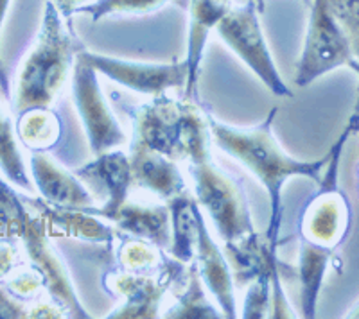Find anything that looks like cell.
Here are the masks:
<instances>
[{
  "label": "cell",
  "mask_w": 359,
  "mask_h": 319,
  "mask_svg": "<svg viewBox=\"0 0 359 319\" xmlns=\"http://www.w3.org/2000/svg\"><path fill=\"white\" fill-rule=\"evenodd\" d=\"M277 108L271 110L268 119L262 120L259 126L233 127L216 120L212 115H207L210 139L216 142L217 148L241 162L253 176L264 185L271 201V219L268 226V237L278 242L282 226V187L290 178L302 176L309 178L314 183L322 180V172L329 162V153L316 162H300L291 158L277 143L273 136V124Z\"/></svg>",
  "instance_id": "cell-1"
},
{
  "label": "cell",
  "mask_w": 359,
  "mask_h": 319,
  "mask_svg": "<svg viewBox=\"0 0 359 319\" xmlns=\"http://www.w3.org/2000/svg\"><path fill=\"white\" fill-rule=\"evenodd\" d=\"M81 49L65 27V18L47 0L36 40L18 70L13 113L53 106L72 72L76 54Z\"/></svg>",
  "instance_id": "cell-2"
},
{
  "label": "cell",
  "mask_w": 359,
  "mask_h": 319,
  "mask_svg": "<svg viewBox=\"0 0 359 319\" xmlns=\"http://www.w3.org/2000/svg\"><path fill=\"white\" fill-rule=\"evenodd\" d=\"M133 140L146 148L180 162L189 160L198 164L210 158V132L207 115L196 101L169 97L168 94L153 95V101L131 111Z\"/></svg>",
  "instance_id": "cell-3"
},
{
  "label": "cell",
  "mask_w": 359,
  "mask_h": 319,
  "mask_svg": "<svg viewBox=\"0 0 359 319\" xmlns=\"http://www.w3.org/2000/svg\"><path fill=\"white\" fill-rule=\"evenodd\" d=\"M200 208L210 215L223 242H232L253 232L252 212L245 190L212 160L189 165Z\"/></svg>",
  "instance_id": "cell-4"
},
{
  "label": "cell",
  "mask_w": 359,
  "mask_h": 319,
  "mask_svg": "<svg viewBox=\"0 0 359 319\" xmlns=\"http://www.w3.org/2000/svg\"><path fill=\"white\" fill-rule=\"evenodd\" d=\"M262 8V0H246L245 4L233 6L229 15L219 22L216 31L221 40L268 86L271 94L278 97H293L290 86L278 74L266 43L261 25Z\"/></svg>",
  "instance_id": "cell-5"
},
{
  "label": "cell",
  "mask_w": 359,
  "mask_h": 319,
  "mask_svg": "<svg viewBox=\"0 0 359 319\" xmlns=\"http://www.w3.org/2000/svg\"><path fill=\"white\" fill-rule=\"evenodd\" d=\"M309 9L306 41L294 78L297 86H307L327 72L347 65L354 57L351 41L336 22L327 0H313Z\"/></svg>",
  "instance_id": "cell-6"
},
{
  "label": "cell",
  "mask_w": 359,
  "mask_h": 319,
  "mask_svg": "<svg viewBox=\"0 0 359 319\" xmlns=\"http://www.w3.org/2000/svg\"><path fill=\"white\" fill-rule=\"evenodd\" d=\"M72 95L85 126L92 155L97 156L101 153L111 151L126 140L99 88L95 69H92L79 56V52L76 54L72 66Z\"/></svg>",
  "instance_id": "cell-7"
},
{
  "label": "cell",
  "mask_w": 359,
  "mask_h": 319,
  "mask_svg": "<svg viewBox=\"0 0 359 319\" xmlns=\"http://www.w3.org/2000/svg\"><path fill=\"white\" fill-rule=\"evenodd\" d=\"M184 262L165 257L158 276L144 273H118L104 274V285L118 295L124 303L108 314L111 319H151L158 318V309L165 292L172 283L178 282L184 273Z\"/></svg>",
  "instance_id": "cell-8"
},
{
  "label": "cell",
  "mask_w": 359,
  "mask_h": 319,
  "mask_svg": "<svg viewBox=\"0 0 359 319\" xmlns=\"http://www.w3.org/2000/svg\"><path fill=\"white\" fill-rule=\"evenodd\" d=\"M79 56L92 69H95V72H101L111 81L139 94L158 95L172 88L184 92L187 86L189 66L185 59H175L172 63H160V65L158 63H135L90 52L85 49L79 50Z\"/></svg>",
  "instance_id": "cell-9"
},
{
  "label": "cell",
  "mask_w": 359,
  "mask_h": 319,
  "mask_svg": "<svg viewBox=\"0 0 359 319\" xmlns=\"http://www.w3.org/2000/svg\"><path fill=\"white\" fill-rule=\"evenodd\" d=\"M20 242L29 258V264L43 276L45 292L49 295L50 302L62 309L67 318H90L74 291L62 258L57 257L54 248L49 244V235L38 213L34 215L31 213Z\"/></svg>",
  "instance_id": "cell-10"
},
{
  "label": "cell",
  "mask_w": 359,
  "mask_h": 319,
  "mask_svg": "<svg viewBox=\"0 0 359 319\" xmlns=\"http://www.w3.org/2000/svg\"><path fill=\"white\" fill-rule=\"evenodd\" d=\"M192 264L196 266L203 285L216 298L224 318H237L232 269L219 246L216 244L212 235L208 234L200 205L196 206V251Z\"/></svg>",
  "instance_id": "cell-11"
},
{
  "label": "cell",
  "mask_w": 359,
  "mask_h": 319,
  "mask_svg": "<svg viewBox=\"0 0 359 319\" xmlns=\"http://www.w3.org/2000/svg\"><path fill=\"white\" fill-rule=\"evenodd\" d=\"M78 178L94 183L99 187L101 192L107 194V201L101 208L86 206L85 212L92 213L95 217H102L110 221L111 217L117 213V210L124 205L128 199L131 185V162L130 156L124 155L123 151H107L95 156L90 164L76 169L74 172Z\"/></svg>",
  "instance_id": "cell-12"
},
{
  "label": "cell",
  "mask_w": 359,
  "mask_h": 319,
  "mask_svg": "<svg viewBox=\"0 0 359 319\" xmlns=\"http://www.w3.org/2000/svg\"><path fill=\"white\" fill-rule=\"evenodd\" d=\"M277 248L278 242L255 229L236 241L224 242V255L237 285H246L261 274L282 273V276H297V271L278 260Z\"/></svg>",
  "instance_id": "cell-13"
},
{
  "label": "cell",
  "mask_w": 359,
  "mask_h": 319,
  "mask_svg": "<svg viewBox=\"0 0 359 319\" xmlns=\"http://www.w3.org/2000/svg\"><path fill=\"white\" fill-rule=\"evenodd\" d=\"M233 8V0H189V36H187V56L185 62L189 66L187 86L184 97L196 101L198 81H200V66L203 59L207 38L212 29L219 25L230 9Z\"/></svg>",
  "instance_id": "cell-14"
},
{
  "label": "cell",
  "mask_w": 359,
  "mask_h": 319,
  "mask_svg": "<svg viewBox=\"0 0 359 319\" xmlns=\"http://www.w3.org/2000/svg\"><path fill=\"white\" fill-rule=\"evenodd\" d=\"M31 174L45 203L62 208L94 206V197L72 172L65 171L47 153L31 155Z\"/></svg>",
  "instance_id": "cell-15"
},
{
  "label": "cell",
  "mask_w": 359,
  "mask_h": 319,
  "mask_svg": "<svg viewBox=\"0 0 359 319\" xmlns=\"http://www.w3.org/2000/svg\"><path fill=\"white\" fill-rule=\"evenodd\" d=\"M29 205L36 208V213L41 217L47 235L50 237H70L78 241L92 242V244H104L111 248L115 234L114 229L92 213L81 208H62L45 203L43 199L24 197Z\"/></svg>",
  "instance_id": "cell-16"
},
{
  "label": "cell",
  "mask_w": 359,
  "mask_h": 319,
  "mask_svg": "<svg viewBox=\"0 0 359 319\" xmlns=\"http://www.w3.org/2000/svg\"><path fill=\"white\" fill-rule=\"evenodd\" d=\"M131 185L156 194L169 201L185 190V180L178 164L168 156L146 148L140 142H131Z\"/></svg>",
  "instance_id": "cell-17"
},
{
  "label": "cell",
  "mask_w": 359,
  "mask_h": 319,
  "mask_svg": "<svg viewBox=\"0 0 359 319\" xmlns=\"http://www.w3.org/2000/svg\"><path fill=\"white\" fill-rule=\"evenodd\" d=\"M123 234L153 242L162 250L171 246V213L168 205H144L126 199L110 219Z\"/></svg>",
  "instance_id": "cell-18"
},
{
  "label": "cell",
  "mask_w": 359,
  "mask_h": 319,
  "mask_svg": "<svg viewBox=\"0 0 359 319\" xmlns=\"http://www.w3.org/2000/svg\"><path fill=\"white\" fill-rule=\"evenodd\" d=\"M334 251L323 250L311 242L298 239V267L297 278L300 283V302L304 318L316 316V305L322 291L323 278L329 269Z\"/></svg>",
  "instance_id": "cell-19"
},
{
  "label": "cell",
  "mask_w": 359,
  "mask_h": 319,
  "mask_svg": "<svg viewBox=\"0 0 359 319\" xmlns=\"http://www.w3.org/2000/svg\"><path fill=\"white\" fill-rule=\"evenodd\" d=\"M18 142L31 153H47L62 140L63 124L50 108H31L17 115Z\"/></svg>",
  "instance_id": "cell-20"
},
{
  "label": "cell",
  "mask_w": 359,
  "mask_h": 319,
  "mask_svg": "<svg viewBox=\"0 0 359 319\" xmlns=\"http://www.w3.org/2000/svg\"><path fill=\"white\" fill-rule=\"evenodd\" d=\"M196 201L185 190L168 201L172 234L168 251L172 258L184 264L192 262L196 251Z\"/></svg>",
  "instance_id": "cell-21"
},
{
  "label": "cell",
  "mask_w": 359,
  "mask_h": 319,
  "mask_svg": "<svg viewBox=\"0 0 359 319\" xmlns=\"http://www.w3.org/2000/svg\"><path fill=\"white\" fill-rule=\"evenodd\" d=\"M163 318L169 319H219L223 312L217 311L205 296V285L192 264L187 273V287L182 295L176 296V303L165 311Z\"/></svg>",
  "instance_id": "cell-22"
},
{
  "label": "cell",
  "mask_w": 359,
  "mask_h": 319,
  "mask_svg": "<svg viewBox=\"0 0 359 319\" xmlns=\"http://www.w3.org/2000/svg\"><path fill=\"white\" fill-rule=\"evenodd\" d=\"M0 172H4V176L15 187L33 192V183L29 180L24 156L18 148L17 132H15L11 117L2 110H0Z\"/></svg>",
  "instance_id": "cell-23"
},
{
  "label": "cell",
  "mask_w": 359,
  "mask_h": 319,
  "mask_svg": "<svg viewBox=\"0 0 359 319\" xmlns=\"http://www.w3.org/2000/svg\"><path fill=\"white\" fill-rule=\"evenodd\" d=\"M165 262V255L162 248L144 239H123L117 250V264L128 273L151 274L153 271L162 269Z\"/></svg>",
  "instance_id": "cell-24"
},
{
  "label": "cell",
  "mask_w": 359,
  "mask_h": 319,
  "mask_svg": "<svg viewBox=\"0 0 359 319\" xmlns=\"http://www.w3.org/2000/svg\"><path fill=\"white\" fill-rule=\"evenodd\" d=\"M29 217L24 197L0 178V242H20Z\"/></svg>",
  "instance_id": "cell-25"
},
{
  "label": "cell",
  "mask_w": 359,
  "mask_h": 319,
  "mask_svg": "<svg viewBox=\"0 0 359 319\" xmlns=\"http://www.w3.org/2000/svg\"><path fill=\"white\" fill-rule=\"evenodd\" d=\"M171 2H178L182 6L185 2L189 4V0H90L88 4L76 11V15H86L95 24L102 18L118 15H149Z\"/></svg>",
  "instance_id": "cell-26"
},
{
  "label": "cell",
  "mask_w": 359,
  "mask_h": 319,
  "mask_svg": "<svg viewBox=\"0 0 359 319\" xmlns=\"http://www.w3.org/2000/svg\"><path fill=\"white\" fill-rule=\"evenodd\" d=\"M0 283L13 296H17L18 299L27 303H34L36 299H40L41 292L45 291L43 276L31 264H22L13 273H9L6 278L0 280Z\"/></svg>",
  "instance_id": "cell-27"
},
{
  "label": "cell",
  "mask_w": 359,
  "mask_h": 319,
  "mask_svg": "<svg viewBox=\"0 0 359 319\" xmlns=\"http://www.w3.org/2000/svg\"><path fill=\"white\" fill-rule=\"evenodd\" d=\"M282 273L273 274H261L257 278H253L248 285V291L245 296V305H243L241 318H269V299H271V280L273 276ZM284 278V276H282Z\"/></svg>",
  "instance_id": "cell-28"
},
{
  "label": "cell",
  "mask_w": 359,
  "mask_h": 319,
  "mask_svg": "<svg viewBox=\"0 0 359 319\" xmlns=\"http://www.w3.org/2000/svg\"><path fill=\"white\" fill-rule=\"evenodd\" d=\"M327 6L347 34L354 57L359 59V0H327Z\"/></svg>",
  "instance_id": "cell-29"
},
{
  "label": "cell",
  "mask_w": 359,
  "mask_h": 319,
  "mask_svg": "<svg viewBox=\"0 0 359 319\" xmlns=\"http://www.w3.org/2000/svg\"><path fill=\"white\" fill-rule=\"evenodd\" d=\"M33 303L22 302L17 296H13L11 292L0 283V318L4 319H24L29 318V311H31Z\"/></svg>",
  "instance_id": "cell-30"
},
{
  "label": "cell",
  "mask_w": 359,
  "mask_h": 319,
  "mask_svg": "<svg viewBox=\"0 0 359 319\" xmlns=\"http://www.w3.org/2000/svg\"><path fill=\"white\" fill-rule=\"evenodd\" d=\"M24 262L18 242H0V280L20 267Z\"/></svg>",
  "instance_id": "cell-31"
},
{
  "label": "cell",
  "mask_w": 359,
  "mask_h": 319,
  "mask_svg": "<svg viewBox=\"0 0 359 319\" xmlns=\"http://www.w3.org/2000/svg\"><path fill=\"white\" fill-rule=\"evenodd\" d=\"M54 6H56V9L60 11V15H62L63 18H70L72 15H76V11H78L81 6L88 4L90 0H50Z\"/></svg>",
  "instance_id": "cell-32"
},
{
  "label": "cell",
  "mask_w": 359,
  "mask_h": 319,
  "mask_svg": "<svg viewBox=\"0 0 359 319\" xmlns=\"http://www.w3.org/2000/svg\"><path fill=\"white\" fill-rule=\"evenodd\" d=\"M9 4H11V0H0V34H2V27H4L6 22V15H8ZM8 76L4 72V66H2V62H0V88L4 92L6 97H9V88H8Z\"/></svg>",
  "instance_id": "cell-33"
},
{
  "label": "cell",
  "mask_w": 359,
  "mask_h": 319,
  "mask_svg": "<svg viewBox=\"0 0 359 319\" xmlns=\"http://www.w3.org/2000/svg\"><path fill=\"white\" fill-rule=\"evenodd\" d=\"M345 318H359V302L355 303L354 307L347 312V316H345Z\"/></svg>",
  "instance_id": "cell-34"
},
{
  "label": "cell",
  "mask_w": 359,
  "mask_h": 319,
  "mask_svg": "<svg viewBox=\"0 0 359 319\" xmlns=\"http://www.w3.org/2000/svg\"><path fill=\"white\" fill-rule=\"evenodd\" d=\"M347 66H351V69L354 70V72H358V76H359V59H355V57H352L351 62L347 63Z\"/></svg>",
  "instance_id": "cell-35"
},
{
  "label": "cell",
  "mask_w": 359,
  "mask_h": 319,
  "mask_svg": "<svg viewBox=\"0 0 359 319\" xmlns=\"http://www.w3.org/2000/svg\"><path fill=\"white\" fill-rule=\"evenodd\" d=\"M304 2H306V4H307V6H309V4H311V2H313V0H304Z\"/></svg>",
  "instance_id": "cell-36"
},
{
  "label": "cell",
  "mask_w": 359,
  "mask_h": 319,
  "mask_svg": "<svg viewBox=\"0 0 359 319\" xmlns=\"http://www.w3.org/2000/svg\"><path fill=\"white\" fill-rule=\"evenodd\" d=\"M358 178H359V165H358ZM359 188V187H358Z\"/></svg>",
  "instance_id": "cell-37"
}]
</instances>
